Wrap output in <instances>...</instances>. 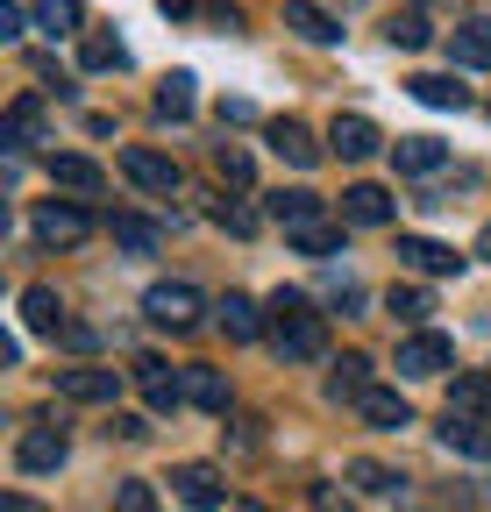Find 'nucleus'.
I'll list each match as a JSON object with an SVG mask.
<instances>
[{
  "label": "nucleus",
  "mask_w": 491,
  "mask_h": 512,
  "mask_svg": "<svg viewBox=\"0 0 491 512\" xmlns=\"http://www.w3.org/2000/svg\"><path fill=\"white\" fill-rule=\"evenodd\" d=\"M271 349H278L285 363H314V356L328 349V328H321V313H314V299H306V292H278V299H271Z\"/></svg>",
  "instance_id": "1"
},
{
  "label": "nucleus",
  "mask_w": 491,
  "mask_h": 512,
  "mask_svg": "<svg viewBox=\"0 0 491 512\" xmlns=\"http://www.w3.org/2000/svg\"><path fill=\"white\" fill-rule=\"evenodd\" d=\"M121 178L143 185V192H157V200H171V192H178V164H171L164 150H150V143H129V150H121Z\"/></svg>",
  "instance_id": "2"
},
{
  "label": "nucleus",
  "mask_w": 491,
  "mask_h": 512,
  "mask_svg": "<svg viewBox=\"0 0 491 512\" xmlns=\"http://www.w3.org/2000/svg\"><path fill=\"white\" fill-rule=\"evenodd\" d=\"M143 313L157 320V328H193V320H200V292L186 278H164V285L143 292Z\"/></svg>",
  "instance_id": "3"
},
{
  "label": "nucleus",
  "mask_w": 491,
  "mask_h": 512,
  "mask_svg": "<svg viewBox=\"0 0 491 512\" xmlns=\"http://www.w3.org/2000/svg\"><path fill=\"white\" fill-rule=\"evenodd\" d=\"M129 377H136V392H143L157 413H171L178 399H186V370H171L164 356H136V370H129Z\"/></svg>",
  "instance_id": "4"
},
{
  "label": "nucleus",
  "mask_w": 491,
  "mask_h": 512,
  "mask_svg": "<svg viewBox=\"0 0 491 512\" xmlns=\"http://www.w3.org/2000/svg\"><path fill=\"white\" fill-rule=\"evenodd\" d=\"M86 207H72V200H43L36 207V242H50V249H72V242H86Z\"/></svg>",
  "instance_id": "5"
},
{
  "label": "nucleus",
  "mask_w": 491,
  "mask_h": 512,
  "mask_svg": "<svg viewBox=\"0 0 491 512\" xmlns=\"http://www.w3.org/2000/svg\"><path fill=\"white\" fill-rule=\"evenodd\" d=\"M57 463H65V427H29L15 441V470L22 477H50Z\"/></svg>",
  "instance_id": "6"
},
{
  "label": "nucleus",
  "mask_w": 491,
  "mask_h": 512,
  "mask_svg": "<svg viewBox=\"0 0 491 512\" xmlns=\"http://www.w3.org/2000/svg\"><path fill=\"white\" fill-rule=\"evenodd\" d=\"M171 491L186 498L193 512H221V505H228V477H221L214 463H186V470L171 477Z\"/></svg>",
  "instance_id": "7"
},
{
  "label": "nucleus",
  "mask_w": 491,
  "mask_h": 512,
  "mask_svg": "<svg viewBox=\"0 0 491 512\" xmlns=\"http://www.w3.org/2000/svg\"><path fill=\"white\" fill-rule=\"evenodd\" d=\"M399 264L420 271V278H449V271H463V256L435 235H399Z\"/></svg>",
  "instance_id": "8"
},
{
  "label": "nucleus",
  "mask_w": 491,
  "mask_h": 512,
  "mask_svg": "<svg viewBox=\"0 0 491 512\" xmlns=\"http://www.w3.org/2000/svg\"><path fill=\"white\" fill-rule=\"evenodd\" d=\"M456 363V342L449 335H413V342H399V377H442Z\"/></svg>",
  "instance_id": "9"
},
{
  "label": "nucleus",
  "mask_w": 491,
  "mask_h": 512,
  "mask_svg": "<svg viewBox=\"0 0 491 512\" xmlns=\"http://www.w3.org/2000/svg\"><path fill=\"white\" fill-rule=\"evenodd\" d=\"M328 143H335V157H349V164H363V157H378V121L371 114H335V128H328Z\"/></svg>",
  "instance_id": "10"
},
{
  "label": "nucleus",
  "mask_w": 491,
  "mask_h": 512,
  "mask_svg": "<svg viewBox=\"0 0 491 512\" xmlns=\"http://www.w3.org/2000/svg\"><path fill=\"white\" fill-rule=\"evenodd\" d=\"M399 207H392V192L385 185H349L342 192V221H356V228H385Z\"/></svg>",
  "instance_id": "11"
},
{
  "label": "nucleus",
  "mask_w": 491,
  "mask_h": 512,
  "mask_svg": "<svg viewBox=\"0 0 491 512\" xmlns=\"http://www.w3.org/2000/svg\"><path fill=\"white\" fill-rule=\"evenodd\" d=\"M57 392L79 399V406H107L121 392V370H57Z\"/></svg>",
  "instance_id": "12"
},
{
  "label": "nucleus",
  "mask_w": 491,
  "mask_h": 512,
  "mask_svg": "<svg viewBox=\"0 0 491 512\" xmlns=\"http://www.w3.org/2000/svg\"><path fill=\"white\" fill-rule=\"evenodd\" d=\"M22 320L36 335H72V320H65V299H57L50 285H22Z\"/></svg>",
  "instance_id": "13"
},
{
  "label": "nucleus",
  "mask_w": 491,
  "mask_h": 512,
  "mask_svg": "<svg viewBox=\"0 0 491 512\" xmlns=\"http://www.w3.org/2000/svg\"><path fill=\"white\" fill-rule=\"evenodd\" d=\"M442 448H449V456H477V463H491V420H463V413H449V420H442Z\"/></svg>",
  "instance_id": "14"
},
{
  "label": "nucleus",
  "mask_w": 491,
  "mask_h": 512,
  "mask_svg": "<svg viewBox=\"0 0 491 512\" xmlns=\"http://www.w3.org/2000/svg\"><path fill=\"white\" fill-rule=\"evenodd\" d=\"M449 413L491 420V370H456V384H449Z\"/></svg>",
  "instance_id": "15"
},
{
  "label": "nucleus",
  "mask_w": 491,
  "mask_h": 512,
  "mask_svg": "<svg viewBox=\"0 0 491 512\" xmlns=\"http://www.w3.org/2000/svg\"><path fill=\"white\" fill-rule=\"evenodd\" d=\"M271 150L299 171H314L321 164V143H314V128H299V121H271Z\"/></svg>",
  "instance_id": "16"
},
{
  "label": "nucleus",
  "mask_w": 491,
  "mask_h": 512,
  "mask_svg": "<svg viewBox=\"0 0 491 512\" xmlns=\"http://www.w3.org/2000/svg\"><path fill=\"white\" fill-rule=\"evenodd\" d=\"M356 413L371 420V427H392V434H399V427H413V406H406L399 392H385V384H371V392H363V406H356Z\"/></svg>",
  "instance_id": "17"
},
{
  "label": "nucleus",
  "mask_w": 491,
  "mask_h": 512,
  "mask_svg": "<svg viewBox=\"0 0 491 512\" xmlns=\"http://www.w3.org/2000/svg\"><path fill=\"white\" fill-rule=\"evenodd\" d=\"M221 328H228V342H257V335H271L264 313H257V299H242V292L221 299Z\"/></svg>",
  "instance_id": "18"
},
{
  "label": "nucleus",
  "mask_w": 491,
  "mask_h": 512,
  "mask_svg": "<svg viewBox=\"0 0 491 512\" xmlns=\"http://www.w3.org/2000/svg\"><path fill=\"white\" fill-rule=\"evenodd\" d=\"M392 150H399V171H413V178H427V171L449 164V143H435V136H399Z\"/></svg>",
  "instance_id": "19"
},
{
  "label": "nucleus",
  "mask_w": 491,
  "mask_h": 512,
  "mask_svg": "<svg viewBox=\"0 0 491 512\" xmlns=\"http://www.w3.org/2000/svg\"><path fill=\"white\" fill-rule=\"evenodd\" d=\"M186 399L207 406V413H228V377L207 370V363H186Z\"/></svg>",
  "instance_id": "20"
},
{
  "label": "nucleus",
  "mask_w": 491,
  "mask_h": 512,
  "mask_svg": "<svg viewBox=\"0 0 491 512\" xmlns=\"http://www.w3.org/2000/svg\"><path fill=\"white\" fill-rule=\"evenodd\" d=\"M449 57L470 64V72H484V64H491V22H463V29L449 36Z\"/></svg>",
  "instance_id": "21"
},
{
  "label": "nucleus",
  "mask_w": 491,
  "mask_h": 512,
  "mask_svg": "<svg viewBox=\"0 0 491 512\" xmlns=\"http://www.w3.org/2000/svg\"><path fill=\"white\" fill-rule=\"evenodd\" d=\"M107 228H114V242L129 249V256H150V249L164 242V228H157V221H143V214H114Z\"/></svg>",
  "instance_id": "22"
},
{
  "label": "nucleus",
  "mask_w": 491,
  "mask_h": 512,
  "mask_svg": "<svg viewBox=\"0 0 491 512\" xmlns=\"http://www.w3.org/2000/svg\"><path fill=\"white\" fill-rule=\"evenodd\" d=\"M50 178H57V185H72V192H100V185H107V171H100L93 157H72V150H65V157H50Z\"/></svg>",
  "instance_id": "23"
},
{
  "label": "nucleus",
  "mask_w": 491,
  "mask_h": 512,
  "mask_svg": "<svg viewBox=\"0 0 491 512\" xmlns=\"http://www.w3.org/2000/svg\"><path fill=\"white\" fill-rule=\"evenodd\" d=\"M363 392H371V363H363V356H342V363H335V377H328V399L363 406Z\"/></svg>",
  "instance_id": "24"
},
{
  "label": "nucleus",
  "mask_w": 491,
  "mask_h": 512,
  "mask_svg": "<svg viewBox=\"0 0 491 512\" xmlns=\"http://www.w3.org/2000/svg\"><path fill=\"white\" fill-rule=\"evenodd\" d=\"M285 29H292V36H306V43H335V36H342V29L314 8V0H292V8H285Z\"/></svg>",
  "instance_id": "25"
},
{
  "label": "nucleus",
  "mask_w": 491,
  "mask_h": 512,
  "mask_svg": "<svg viewBox=\"0 0 491 512\" xmlns=\"http://www.w3.org/2000/svg\"><path fill=\"white\" fill-rule=\"evenodd\" d=\"M285 235H292L299 256H335V249H342V228H328V221H299V228H285Z\"/></svg>",
  "instance_id": "26"
},
{
  "label": "nucleus",
  "mask_w": 491,
  "mask_h": 512,
  "mask_svg": "<svg viewBox=\"0 0 491 512\" xmlns=\"http://www.w3.org/2000/svg\"><path fill=\"white\" fill-rule=\"evenodd\" d=\"M79 64H86V72H121L129 50H121V36H86L79 43Z\"/></svg>",
  "instance_id": "27"
},
{
  "label": "nucleus",
  "mask_w": 491,
  "mask_h": 512,
  "mask_svg": "<svg viewBox=\"0 0 491 512\" xmlns=\"http://www.w3.org/2000/svg\"><path fill=\"white\" fill-rule=\"evenodd\" d=\"M79 0H36V29H50V36H79Z\"/></svg>",
  "instance_id": "28"
},
{
  "label": "nucleus",
  "mask_w": 491,
  "mask_h": 512,
  "mask_svg": "<svg viewBox=\"0 0 491 512\" xmlns=\"http://www.w3.org/2000/svg\"><path fill=\"white\" fill-rule=\"evenodd\" d=\"M157 114H164V121H186V114H193V72H171V79H164Z\"/></svg>",
  "instance_id": "29"
},
{
  "label": "nucleus",
  "mask_w": 491,
  "mask_h": 512,
  "mask_svg": "<svg viewBox=\"0 0 491 512\" xmlns=\"http://www.w3.org/2000/svg\"><path fill=\"white\" fill-rule=\"evenodd\" d=\"M413 100H420V107H470V93H463L456 79H435V72L413 79Z\"/></svg>",
  "instance_id": "30"
},
{
  "label": "nucleus",
  "mask_w": 491,
  "mask_h": 512,
  "mask_svg": "<svg viewBox=\"0 0 491 512\" xmlns=\"http://www.w3.org/2000/svg\"><path fill=\"white\" fill-rule=\"evenodd\" d=\"M43 136V100H15V114H8V150H22V143H36Z\"/></svg>",
  "instance_id": "31"
},
{
  "label": "nucleus",
  "mask_w": 491,
  "mask_h": 512,
  "mask_svg": "<svg viewBox=\"0 0 491 512\" xmlns=\"http://www.w3.org/2000/svg\"><path fill=\"white\" fill-rule=\"evenodd\" d=\"M271 214H278L285 228H299V221H321V200H314V192H278Z\"/></svg>",
  "instance_id": "32"
},
{
  "label": "nucleus",
  "mask_w": 491,
  "mask_h": 512,
  "mask_svg": "<svg viewBox=\"0 0 491 512\" xmlns=\"http://www.w3.org/2000/svg\"><path fill=\"white\" fill-rule=\"evenodd\" d=\"M349 484H356V491H406V477H392V470H385V463H371V456L349 463Z\"/></svg>",
  "instance_id": "33"
},
{
  "label": "nucleus",
  "mask_w": 491,
  "mask_h": 512,
  "mask_svg": "<svg viewBox=\"0 0 491 512\" xmlns=\"http://www.w3.org/2000/svg\"><path fill=\"white\" fill-rule=\"evenodd\" d=\"M399 320H427V313H435V299H427L420 285H392V299H385Z\"/></svg>",
  "instance_id": "34"
},
{
  "label": "nucleus",
  "mask_w": 491,
  "mask_h": 512,
  "mask_svg": "<svg viewBox=\"0 0 491 512\" xmlns=\"http://www.w3.org/2000/svg\"><path fill=\"white\" fill-rule=\"evenodd\" d=\"M399 50H427V36H435V29H427V15H392V29H385Z\"/></svg>",
  "instance_id": "35"
},
{
  "label": "nucleus",
  "mask_w": 491,
  "mask_h": 512,
  "mask_svg": "<svg viewBox=\"0 0 491 512\" xmlns=\"http://www.w3.org/2000/svg\"><path fill=\"white\" fill-rule=\"evenodd\" d=\"M214 164H221V178H228V185H250V178H257L250 150H235V143H221V150H214Z\"/></svg>",
  "instance_id": "36"
},
{
  "label": "nucleus",
  "mask_w": 491,
  "mask_h": 512,
  "mask_svg": "<svg viewBox=\"0 0 491 512\" xmlns=\"http://www.w3.org/2000/svg\"><path fill=\"white\" fill-rule=\"evenodd\" d=\"M114 512H157V491L136 484V477H129V484H114Z\"/></svg>",
  "instance_id": "37"
},
{
  "label": "nucleus",
  "mask_w": 491,
  "mask_h": 512,
  "mask_svg": "<svg viewBox=\"0 0 491 512\" xmlns=\"http://www.w3.org/2000/svg\"><path fill=\"white\" fill-rule=\"evenodd\" d=\"M214 221H221L228 235H257V214H250V207H214Z\"/></svg>",
  "instance_id": "38"
},
{
  "label": "nucleus",
  "mask_w": 491,
  "mask_h": 512,
  "mask_svg": "<svg viewBox=\"0 0 491 512\" xmlns=\"http://www.w3.org/2000/svg\"><path fill=\"white\" fill-rule=\"evenodd\" d=\"M22 29H29V15L15 8V0H0V43H15Z\"/></svg>",
  "instance_id": "39"
},
{
  "label": "nucleus",
  "mask_w": 491,
  "mask_h": 512,
  "mask_svg": "<svg viewBox=\"0 0 491 512\" xmlns=\"http://www.w3.org/2000/svg\"><path fill=\"white\" fill-rule=\"evenodd\" d=\"M314 512H356V505H349V491H335V484H314Z\"/></svg>",
  "instance_id": "40"
},
{
  "label": "nucleus",
  "mask_w": 491,
  "mask_h": 512,
  "mask_svg": "<svg viewBox=\"0 0 491 512\" xmlns=\"http://www.w3.org/2000/svg\"><path fill=\"white\" fill-rule=\"evenodd\" d=\"M157 8H164V15H193V8H200V0H157Z\"/></svg>",
  "instance_id": "41"
},
{
  "label": "nucleus",
  "mask_w": 491,
  "mask_h": 512,
  "mask_svg": "<svg viewBox=\"0 0 491 512\" xmlns=\"http://www.w3.org/2000/svg\"><path fill=\"white\" fill-rule=\"evenodd\" d=\"M0 512H36V505H29V498H8V505H0Z\"/></svg>",
  "instance_id": "42"
},
{
  "label": "nucleus",
  "mask_w": 491,
  "mask_h": 512,
  "mask_svg": "<svg viewBox=\"0 0 491 512\" xmlns=\"http://www.w3.org/2000/svg\"><path fill=\"white\" fill-rule=\"evenodd\" d=\"M477 256H491V228H484V235H477Z\"/></svg>",
  "instance_id": "43"
},
{
  "label": "nucleus",
  "mask_w": 491,
  "mask_h": 512,
  "mask_svg": "<svg viewBox=\"0 0 491 512\" xmlns=\"http://www.w3.org/2000/svg\"><path fill=\"white\" fill-rule=\"evenodd\" d=\"M235 512H264V505H235Z\"/></svg>",
  "instance_id": "44"
}]
</instances>
